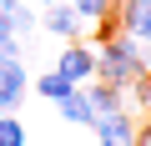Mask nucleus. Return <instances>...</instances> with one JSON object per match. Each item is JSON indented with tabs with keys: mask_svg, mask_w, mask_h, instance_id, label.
<instances>
[{
	"mask_svg": "<svg viewBox=\"0 0 151 146\" xmlns=\"http://www.w3.org/2000/svg\"><path fill=\"white\" fill-rule=\"evenodd\" d=\"M30 86H35V96H45L50 106H55V101H60V96L70 91V81H65V76H55V70H45V76H35Z\"/></svg>",
	"mask_w": 151,
	"mask_h": 146,
	"instance_id": "nucleus-10",
	"label": "nucleus"
},
{
	"mask_svg": "<svg viewBox=\"0 0 151 146\" xmlns=\"http://www.w3.org/2000/svg\"><path fill=\"white\" fill-rule=\"evenodd\" d=\"M25 121L20 116H0V146H25Z\"/></svg>",
	"mask_w": 151,
	"mask_h": 146,
	"instance_id": "nucleus-12",
	"label": "nucleus"
},
{
	"mask_svg": "<svg viewBox=\"0 0 151 146\" xmlns=\"http://www.w3.org/2000/svg\"><path fill=\"white\" fill-rule=\"evenodd\" d=\"M86 101H91L96 121H101V116H116V111H126V91H121V86H106V81H91V86H86Z\"/></svg>",
	"mask_w": 151,
	"mask_h": 146,
	"instance_id": "nucleus-6",
	"label": "nucleus"
},
{
	"mask_svg": "<svg viewBox=\"0 0 151 146\" xmlns=\"http://www.w3.org/2000/svg\"><path fill=\"white\" fill-rule=\"evenodd\" d=\"M10 30H15V35H20V40H25V35H35V30H40V15H35V10H30V0H25V5H15V10H10Z\"/></svg>",
	"mask_w": 151,
	"mask_h": 146,
	"instance_id": "nucleus-11",
	"label": "nucleus"
},
{
	"mask_svg": "<svg viewBox=\"0 0 151 146\" xmlns=\"http://www.w3.org/2000/svg\"><path fill=\"white\" fill-rule=\"evenodd\" d=\"M55 76H65L70 86L96 81V45H86V40H65V50L55 55Z\"/></svg>",
	"mask_w": 151,
	"mask_h": 146,
	"instance_id": "nucleus-2",
	"label": "nucleus"
},
{
	"mask_svg": "<svg viewBox=\"0 0 151 146\" xmlns=\"http://www.w3.org/2000/svg\"><path fill=\"white\" fill-rule=\"evenodd\" d=\"M111 25L126 30V35H136V40H151V0H116Z\"/></svg>",
	"mask_w": 151,
	"mask_h": 146,
	"instance_id": "nucleus-5",
	"label": "nucleus"
},
{
	"mask_svg": "<svg viewBox=\"0 0 151 146\" xmlns=\"http://www.w3.org/2000/svg\"><path fill=\"white\" fill-rule=\"evenodd\" d=\"M20 55V35L10 30V15L0 10V60H15Z\"/></svg>",
	"mask_w": 151,
	"mask_h": 146,
	"instance_id": "nucleus-13",
	"label": "nucleus"
},
{
	"mask_svg": "<svg viewBox=\"0 0 151 146\" xmlns=\"http://www.w3.org/2000/svg\"><path fill=\"white\" fill-rule=\"evenodd\" d=\"M40 30L55 35V40H81L91 25L70 10V0H55V5H40Z\"/></svg>",
	"mask_w": 151,
	"mask_h": 146,
	"instance_id": "nucleus-4",
	"label": "nucleus"
},
{
	"mask_svg": "<svg viewBox=\"0 0 151 146\" xmlns=\"http://www.w3.org/2000/svg\"><path fill=\"white\" fill-rule=\"evenodd\" d=\"M15 5H25V0H0V10H5V15H10V10H15Z\"/></svg>",
	"mask_w": 151,
	"mask_h": 146,
	"instance_id": "nucleus-16",
	"label": "nucleus"
},
{
	"mask_svg": "<svg viewBox=\"0 0 151 146\" xmlns=\"http://www.w3.org/2000/svg\"><path fill=\"white\" fill-rule=\"evenodd\" d=\"M35 5H55V0H35Z\"/></svg>",
	"mask_w": 151,
	"mask_h": 146,
	"instance_id": "nucleus-17",
	"label": "nucleus"
},
{
	"mask_svg": "<svg viewBox=\"0 0 151 146\" xmlns=\"http://www.w3.org/2000/svg\"><path fill=\"white\" fill-rule=\"evenodd\" d=\"M91 131H96V141H116V146H131V136H136V121H131L126 111H116V116H101Z\"/></svg>",
	"mask_w": 151,
	"mask_h": 146,
	"instance_id": "nucleus-8",
	"label": "nucleus"
},
{
	"mask_svg": "<svg viewBox=\"0 0 151 146\" xmlns=\"http://www.w3.org/2000/svg\"><path fill=\"white\" fill-rule=\"evenodd\" d=\"M141 65L151 70V40H141Z\"/></svg>",
	"mask_w": 151,
	"mask_h": 146,
	"instance_id": "nucleus-15",
	"label": "nucleus"
},
{
	"mask_svg": "<svg viewBox=\"0 0 151 146\" xmlns=\"http://www.w3.org/2000/svg\"><path fill=\"white\" fill-rule=\"evenodd\" d=\"M55 111H60L70 126H96V111H91V101H86V86H70V91L55 101Z\"/></svg>",
	"mask_w": 151,
	"mask_h": 146,
	"instance_id": "nucleus-7",
	"label": "nucleus"
},
{
	"mask_svg": "<svg viewBox=\"0 0 151 146\" xmlns=\"http://www.w3.org/2000/svg\"><path fill=\"white\" fill-rule=\"evenodd\" d=\"M25 96H30V70H25V60L15 55V60H0V116H15L20 106H25Z\"/></svg>",
	"mask_w": 151,
	"mask_h": 146,
	"instance_id": "nucleus-3",
	"label": "nucleus"
},
{
	"mask_svg": "<svg viewBox=\"0 0 151 146\" xmlns=\"http://www.w3.org/2000/svg\"><path fill=\"white\" fill-rule=\"evenodd\" d=\"M131 146H151V121H141V126H136V136H131Z\"/></svg>",
	"mask_w": 151,
	"mask_h": 146,
	"instance_id": "nucleus-14",
	"label": "nucleus"
},
{
	"mask_svg": "<svg viewBox=\"0 0 151 146\" xmlns=\"http://www.w3.org/2000/svg\"><path fill=\"white\" fill-rule=\"evenodd\" d=\"M70 10L81 15L86 25H111V10H116V0H70Z\"/></svg>",
	"mask_w": 151,
	"mask_h": 146,
	"instance_id": "nucleus-9",
	"label": "nucleus"
},
{
	"mask_svg": "<svg viewBox=\"0 0 151 146\" xmlns=\"http://www.w3.org/2000/svg\"><path fill=\"white\" fill-rule=\"evenodd\" d=\"M101 30V45H96V81H106V86H131L136 76H141V40L136 35H126V30H116V25H96Z\"/></svg>",
	"mask_w": 151,
	"mask_h": 146,
	"instance_id": "nucleus-1",
	"label": "nucleus"
}]
</instances>
